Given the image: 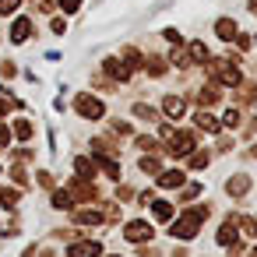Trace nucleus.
<instances>
[{
  "instance_id": "9d476101",
  "label": "nucleus",
  "mask_w": 257,
  "mask_h": 257,
  "mask_svg": "<svg viewBox=\"0 0 257 257\" xmlns=\"http://www.w3.org/2000/svg\"><path fill=\"white\" fill-rule=\"evenodd\" d=\"M159 187H166V190L183 187V173H180V169H166V173H159Z\"/></svg>"
},
{
  "instance_id": "e433bc0d",
  "label": "nucleus",
  "mask_w": 257,
  "mask_h": 257,
  "mask_svg": "<svg viewBox=\"0 0 257 257\" xmlns=\"http://www.w3.org/2000/svg\"><path fill=\"white\" fill-rule=\"evenodd\" d=\"M253 106H257V102H253Z\"/></svg>"
},
{
  "instance_id": "5701e85b",
  "label": "nucleus",
  "mask_w": 257,
  "mask_h": 257,
  "mask_svg": "<svg viewBox=\"0 0 257 257\" xmlns=\"http://www.w3.org/2000/svg\"><path fill=\"white\" fill-rule=\"evenodd\" d=\"M145 67L159 78V74H166V60H159V57H152V60H145Z\"/></svg>"
},
{
  "instance_id": "20e7f679",
  "label": "nucleus",
  "mask_w": 257,
  "mask_h": 257,
  "mask_svg": "<svg viewBox=\"0 0 257 257\" xmlns=\"http://www.w3.org/2000/svg\"><path fill=\"white\" fill-rule=\"evenodd\" d=\"M74 106H78V113H81L85 120H99V116L106 113V109H102V102H99V99H92V95H78V102H74Z\"/></svg>"
},
{
  "instance_id": "39448f33",
  "label": "nucleus",
  "mask_w": 257,
  "mask_h": 257,
  "mask_svg": "<svg viewBox=\"0 0 257 257\" xmlns=\"http://www.w3.org/2000/svg\"><path fill=\"white\" fill-rule=\"evenodd\" d=\"M131 243H145V239H152V225L148 222H127V232H123Z\"/></svg>"
},
{
  "instance_id": "c85d7f7f",
  "label": "nucleus",
  "mask_w": 257,
  "mask_h": 257,
  "mask_svg": "<svg viewBox=\"0 0 257 257\" xmlns=\"http://www.w3.org/2000/svg\"><path fill=\"white\" fill-rule=\"evenodd\" d=\"M201 194V183H190V187H183V201H190V197H197Z\"/></svg>"
},
{
  "instance_id": "423d86ee",
  "label": "nucleus",
  "mask_w": 257,
  "mask_h": 257,
  "mask_svg": "<svg viewBox=\"0 0 257 257\" xmlns=\"http://www.w3.org/2000/svg\"><path fill=\"white\" fill-rule=\"evenodd\" d=\"M99 253H102V246L95 239H81V243H74L67 250V257H99Z\"/></svg>"
},
{
  "instance_id": "412c9836",
  "label": "nucleus",
  "mask_w": 257,
  "mask_h": 257,
  "mask_svg": "<svg viewBox=\"0 0 257 257\" xmlns=\"http://www.w3.org/2000/svg\"><path fill=\"white\" fill-rule=\"evenodd\" d=\"M141 173H162L159 159H155V155H145V159H141Z\"/></svg>"
},
{
  "instance_id": "4be33fe9",
  "label": "nucleus",
  "mask_w": 257,
  "mask_h": 257,
  "mask_svg": "<svg viewBox=\"0 0 257 257\" xmlns=\"http://www.w3.org/2000/svg\"><path fill=\"white\" fill-rule=\"evenodd\" d=\"M78 222H81V225H99L102 215H99V211H78Z\"/></svg>"
},
{
  "instance_id": "6e6552de",
  "label": "nucleus",
  "mask_w": 257,
  "mask_h": 257,
  "mask_svg": "<svg viewBox=\"0 0 257 257\" xmlns=\"http://www.w3.org/2000/svg\"><path fill=\"white\" fill-rule=\"evenodd\" d=\"M194 123H197L201 131H208V134H218V131H222V123H218V120H215V116H211L208 109H201V113L194 116Z\"/></svg>"
},
{
  "instance_id": "393cba45",
  "label": "nucleus",
  "mask_w": 257,
  "mask_h": 257,
  "mask_svg": "<svg viewBox=\"0 0 257 257\" xmlns=\"http://www.w3.org/2000/svg\"><path fill=\"white\" fill-rule=\"evenodd\" d=\"M222 127H239V109H229L222 116Z\"/></svg>"
},
{
  "instance_id": "6ab92c4d",
  "label": "nucleus",
  "mask_w": 257,
  "mask_h": 257,
  "mask_svg": "<svg viewBox=\"0 0 257 257\" xmlns=\"http://www.w3.org/2000/svg\"><path fill=\"white\" fill-rule=\"evenodd\" d=\"M134 116H141V120H159V113H155L152 106H145V102H138V106H134Z\"/></svg>"
},
{
  "instance_id": "f704fd0d",
  "label": "nucleus",
  "mask_w": 257,
  "mask_h": 257,
  "mask_svg": "<svg viewBox=\"0 0 257 257\" xmlns=\"http://www.w3.org/2000/svg\"><path fill=\"white\" fill-rule=\"evenodd\" d=\"M253 155H257V145H253Z\"/></svg>"
},
{
  "instance_id": "ddd939ff",
  "label": "nucleus",
  "mask_w": 257,
  "mask_h": 257,
  "mask_svg": "<svg viewBox=\"0 0 257 257\" xmlns=\"http://www.w3.org/2000/svg\"><path fill=\"white\" fill-rule=\"evenodd\" d=\"M162 109H166V116H183V99L180 95H166Z\"/></svg>"
},
{
  "instance_id": "473e14b6",
  "label": "nucleus",
  "mask_w": 257,
  "mask_h": 257,
  "mask_svg": "<svg viewBox=\"0 0 257 257\" xmlns=\"http://www.w3.org/2000/svg\"><path fill=\"white\" fill-rule=\"evenodd\" d=\"M8 138H11V134H8V127H0V152H4V145H8Z\"/></svg>"
},
{
  "instance_id": "f257e3e1",
  "label": "nucleus",
  "mask_w": 257,
  "mask_h": 257,
  "mask_svg": "<svg viewBox=\"0 0 257 257\" xmlns=\"http://www.w3.org/2000/svg\"><path fill=\"white\" fill-rule=\"evenodd\" d=\"M204 218H208V204H201V208H194V211H187V215H180V218L173 222V229H169V232H173L176 239H194Z\"/></svg>"
},
{
  "instance_id": "f03ea898",
  "label": "nucleus",
  "mask_w": 257,
  "mask_h": 257,
  "mask_svg": "<svg viewBox=\"0 0 257 257\" xmlns=\"http://www.w3.org/2000/svg\"><path fill=\"white\" fill-rule=\"evenodd\" d=\"M239 60H215V64H208V71H211V78L215 81H222V85H239V67H236Z\"/></svg>"
},
{
  "instance_id": "a878e982",
  "label": "nucleus",
  "mask_w": 257,
  "mask_h": 257,
  "mask_svg": "<svg viewBox=\"0 0 257 257\" xmlns=\"http://www.w3.org/2000/svg\"><path fill=\"white\" fill-rule=\"evenodd\" d=\"M15 134H18V138H29V134H32V123L18 120V123H15Z\"/></svg>"
},
{
  "instance_id": "aec40b11",
  "label": "nucleus",
  "mask_w": 257,
  "mask_h": 257,
  "mask_svg": "<svg viewBox=\"0 0 257 257\" xmlns=\"http://www.w3.org/2000/svg\"><path fill=\"white\" fill-rule=\"evenodd\" d=\"M208 162H211V155H208V152H190V166H194V169H204Z\"/></svg>"
},
{
  "instance_id": "a211bd4d",
  "label": "nucleus",
  "mask_w": 257,
  "mask_h": 257,
  "mask_svg": "<svg viewBox=\"0 0 257 257\" xmlns=\"http://www.w3.org/2000/svg\"><path fill=\"white\" fill-rule=\"evenodd\" d=\"M190 60H194V64H204V60H208L204 43H190Z\"/></svg>"
},
{
  "instance_id": "dca6fc26",
  "label": "nucleus",
  "mask_w": 257,
  "mask_h": 257,
  "mask_svg": "<svg viewBox=\"0 0 257 257\" xmlns=\"http://www.w3.org/2000/svg\"><path fill=\"white\" fill-rule=\"evenodd\" d=\"M74 169H78V176H81V180H92V176H95V162H92V159H78V162H74Z\"/></svg>"
},
{
  "instance_id": "7ed1b4c3",
  "label": "nucleus",
  "mask_w": 257,
  "mask_h": 257,
  "mask_svg": "<svg viewBox=\"0 0 257 257\" xmlns=\"http://www.w3.org/2000/svg\"><path fill=\"white\" fill-rule=\"evenodd\" d=\"M166 141H169V152H173L176 159H180V155H190V152H194V134H190V131H173V134H169Z\"/></svg>"
},
{
  "instance_id": "b1692460",
  "label": "nucleus",
  "mask_w": 257,
  "mask_h": 257,
  "mask_svg": "<svg viewBox=\"0 0 257 257\" xmlns=\"http://www.w3.org/2000/svg\"><path fill=\"white\" fill-rule=\"evenodd\" d=\"M71 204H74V201H71L67 190H57V194H53V208H71Z\"/></svg>"
},
{
  "instance_id": "4468645a",
  "label": "nucleus",
  "mask_w": 257,
  "mask_h": 257,
  "mask_svg": "<svg viewBox=\"0 0 257 257\" xmlns=\"http://www.w3.org/2000/svg\"><path fill=\"white\" fill-rule=\"evenodd\" d=\"M152 211H155L159 222H169V218H173V204H169V201H152Z\"/></svg>"
},
{
  "instance_id": "9b49d317",
  "label": "nucleus",
  "mask_w": 257,
  "mask_h": 257,
  "mask_svg": "<svg viewBox=\"0 0 257 257\" xmlns=\"http://www.w3.org/2000/svg\"><path fill=\"white\" fill-rule=\"evenodd\" d=\"M106 74H109V78L127 81V78H131V67H127V64H120V60H106Z\"/></svg>"
},
{
  "instance_id": "2eb2a0df",
  "label": "nucleus",
  "mask_w": 257,
  "mask_h": 257,
  "mask_svg": "<svg viewBox=\"0 0 257 257\" xmlns=\"http://www.w3.org/2000/svg\"><path fill=\"white\" fill-rule=\"evenodd\" d=\"M215 99H218V85H204V88L197 92V102H201V106H211Z\"/></svg>"
},
{
  "instance_id": "0eeeda50",
  "label": "nucleus",
  "mask_w": 257,
  "mask_h": 257,
  "mask_svg": "<svg viewBox=\"0 0 257 257\" xmlns=\"http://www.w3.org/2000/svg\"><path fill=\"white\" fill-rule=\"evenodd\" d=\"M236 229H239V222H236V218H225V222H222V229H218V243H222V246L236 243V239H239V232H236Z\"/></svg>"
},
{
  "instance_id": "c9c22d12",
  "label": "nucleus",
  "mask_w": 257,
  "mask_h": 257,
  "mask_svg": "<svg viewBox=\"0 0 257 257\" xmlns=\"http://www.w3.org/2000/svg\"><path fill=\"white\" fill-rule=\"evenodd\" d=\"M113 257H120V253H113Z\"/></svg>"
},
{
  "instance_id": "2f4dec72",
  "label": "nucleus",
  "mask_w": 257,
  "mask_h": 257,
  "mask_svg": "<svg viewBox=\"0 0 257 257\" xmlns=\"http://www.w3.org/2000/svg\"><path fill=\"white\" fill-rule=\"evenodd\" d=\"M138 148H145V152H155V148H159V145H155V141H152V138H138Z\"/></svg>"
},
{
  "instance_id": "cd10ccee",
  "label": "nucleus",
  "mask_w": 257,
  "mask_h": 257,
  "mask_svg": "<svg viewBox=\"0 0 257 257\" xmlns=\"http://www.w3.org/2000/svg\"><path fill=\"white\" fill-rule=\"evenodd\" d=\"M0 201H4L8 208H15V201H18V194H15V190H0Z\"/></svg>"
},
{
  "instance_id": "1a4fd4ad",
  "label": "nucleus",
  "mask_w": 257,
  "mask_h": 257,
  "mask_svg": "<svg viewBox=\"0 0 257 257\" xmlns=\"http://www.w3.org/2000/svg\"><path fill=\"white\" fill-rule=\"evenodd\" d=\"M246 190H250V176H232V180H225V194L243 197Z\"/></svg>"
},
{
  "instance_id": "7c9ffc66",
  "label": "nucleus",
  "mask_w": 257,
  "mask_h": 257,
  "mask_svg": "<svg viewBox=\"0 0 257 257\" xmlns=\"http://www.w3.org/2000/svg\"><path fill=\"white\" fill-rule=\"evenodd\" d=\"M18 8V0H0V15H11Z\"/></svg>"
},
{
  "instance_id": "f8f14e48",
  "label": "nucleus",
  "mask_w": 257,
  "mask_h": 257,
  "mask_svg": "<svg viewBox=\"0 0 257 257\" xmlns=\"http://www.w3.org/2000/svg\"><path fill=\"white\" fill-rule=\"evenodd\" d=\"M29 32H32V22H29V18H18V22H15V32H11V39H15V43H25V39H29Z\"/></svg>"
},
{
  "instance_id": "c756f323",
  "label": "nucleus",
  "mask_w": 257,
  "mask_h": 257,
  "mask_svg": "<svg viewBox=\"0 0 257 257\" xmlns=\"http://www.w3.org/2000/svg\"><path fill=\"white\" fill-rule=\"evenodd\" d=\"M60 8H64V11H67V15H74V11H78V8H81V0H60Z\"/></svg>"
},
{
  "instance_id": "f3484780",
  "label": "nucleus",
  "mask_w": 257,
  "mask_h": 257,
  "mask_svg": "<svg viewBox=\"0 0 257 257\" xmlns=\"http://www.w3.org/2000/svg\"><path fill=\"white\" fill-rule=\"evenodd\" d=\"M215 32H218L222 39H236V22H229V18H222V22L215 25Z\"/></svg>"
},
{
  "instance_id": "72a5a7b5",
  "label": "nucleus",
  "mask_w": 257,
  "mask_h": 257,
  "mask_svg": "<svg viewBox=\"0 0 257 257\" xmlns=\"http://www.w3.org/2000/svg\"><path fill=\"white\" fill-rule=\"evenodd\" d=\"M250 257H257V246H253V250H250Z\"/></svg>"
},
{
  "instance_id": "bb28decb",
  "label": "nucleus",
  "mask_w": 257,
  "mask_h": 257,
  "mask_svg": "<svg viewBox=\"0 0 257 257\" xmlns=\"http://www.w3.org/2000/svg\"><path fill=\"white\" fill-rule=\"evenodd\" d=\"M236 222H239V218H236ZM239 225H243V236H257V222H250V218H243Z\"/></svg>"
}]
</instances>
